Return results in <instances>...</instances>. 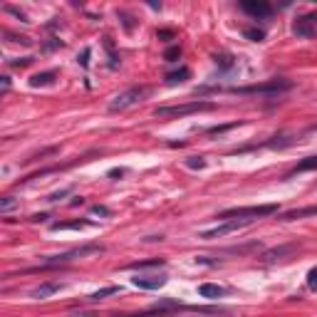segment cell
Segmentation results:
<instances>
[{
	"mask_svg": "<svg viewBox=\"0 0 317 317\" xmlns=\"http://www.w3.org/2000/svg\"><path fill=\"white\" fill-rule=\"evenodd\" d=\"M92 221H67V223H52L50 228L52 231H82V228H89Z\"/></svg>",
	"mask_w": 317,
	"mask_h": 317,
	"instance_id": "14",
	"label": "cell"
},
{
	"mask_svg": "<svg viewBox=\"0 0 317 317\" xmlns=\"http://www.w3.org/2000/svg\"><path fill=\"white\" fill-rule=\"evenodd\" d=\"M198 295H201V297H208V300H218V297L226 295V288L216 285V283H203V285L198 288Z\"/></svg>",
	"mask_w": 317,
	"mask_h": 317,
	"instance_id": "11",
	"label": "cell"
},
{
	"mask_svg": "<svg viewBox=\"0 0 317 317\" xmlns=\"http://www.w3.org/2000/svg\"><path fill=\"white\" fill-rule=\"evenodd\" d=\"M17 203H20V201H17L15 196H3V198H0V213H10Z\"/></svg>",
	"mask_w": 317,
	"mask_h": 317,
	"instance_id": "20",
	"label": "cell"
},
{
	"mask_svg": "<svg viewBox=\"0 0 317 317\" xmlns=\"http://www.w3.org/2000/svg\"><path fill=\"white\" fill-rule=\"evenodd\" d=\"M0 82H3V95H8V89H10V77H8V74H3V77H0Z\"/></svg>",
	"mask_w": 317,
	"mask_h": 317,
	"instance_id": "33",
	"label": "cell"
},
{
	"mask_svg": "<svg viewBox=\"0 0 317 317\" xmlns=\"http://www.w3.org/2000/svg\"><path fill=\"white\" fill-rule=\"evenodd\" d=\"M243 35H246L248 40H253V42H260L263 38H265V32H263L260 28H248L246 32H243Z\"/></svg>",
	"mask_w": 317,
	"mask_h": 317,
	"instance_id": "24",
	"label": "cell"
},
{
	"mask_svg": "<svg viewBox=\"0 0 317 317\" xmlns=\"http://www.w3.org/2000/svg\"><path fill=\"white\" fill-rule=\"evenodd\" d=\"M315 129H317V126H315Z\"/></svg>",
	"mask_w": 317,
	"mask_h": 317,
	"instance_id": "37",
	"label": "cell"
},
{
	"mask_svg": "<svg viewBox=\"0 0 317 317\" xmlns=\"http://www.w3.org/2000/svg\"><path fill=\"white\" fill-rule=\"evenodd\" d=\"M292 82L285 77H277V80H268L260 84H250V87H233L231 92L235 95H280V92H288Z\"/></svg>",
	"mask_w": 317,
	"mask_h": 317,
	"instance_id": "4",
	"label": "cell"
},
{
	"mask_svg": "<svg viewBox=\"0 0 317 317\" xmlns=\"http://www.w3.org/2000/svg\"><path fill=\"white\" fill-rule=\"evenodd\" d=\"M253 221L248 218H233V221H223L221 226H216V228H211V231H201L198 238H203V240H213V238H223V235L233 233V231H240V228H246L250 226Z\"/></svg>",
	"mask_w": 317,
	"mask_h": 317,
	"instance_id": "6",
	"label": "cell"
},
{
	"mask_svg": "<svg viewBox=\"0 0 317 317\" xmlns=\"http://www.w3.org/2000/svg\"><path fill=\"white\" fill-rule=\"evenodd\" d=\"M146 95H149V89H146V87H129L126 92L117 95L109 102V111H124V109H129V107L139 104V102H141Z\"/></svg>",
	"mask_w": 317,
	"mask_h": 317,
	"instance_id": "5",
	"label": "cell"
},
{
	"mask_svg": "<svg viewBox=\"0 0 317 317\" xmlns=\"http://www.w3.org/2000/svg\"><path fill=\"white\" fill-rule=\"evenodd\" d=\"M5 13H13L15 17H20L23 23H28V17H25V13H23V10H17V8H13V5H5Z\"/></svg>",
	"mask_w": 317,
	"mask_h": 317,
	"instance_id": "31",
	"label": "cell"
},
{
	"mask_svg": "<svg viewBox=\"0 0 317 317\" xmlns=\"http://www.w3.org/2000/svg\"><path fill=\"white\" fill-rule=\"evenodd\" d=\"M104 246L102 243H84L80 248H72V250H65V253H60V255H50V258H45L42 265L38 270H47V268H57V265H65V263H72L77 260V258H84V255H92V253H102Z\"/></svg>",
	"mask_w": 317,
	"mask_h": 317,
	"instance_id": "1",
	"label": "cell"
},
{
	"mask_svg": "<svg viewBox=\"0 0 317 317\" xmlns=\"http://www.w3.org/2000/svg\"><path fill=\"white\" fill-rule=\"evenodd\" d=\"M8 65H10V67H28V65H32V57H20V60H8Z\"/></svg>",
	"mask_w": 317,
	"mask_h": 317,
	"instance_id": "27",
	"label": "cell"
},
{
	"mask_svg": "<svg viewBox=\"0 0 317 317\" xmlns=\"http://www.w3.org/2000/svg\"><path fill=\"white\" fill-rule=\"evenodd\" d=\"M235 126H240V122H233V124H221V126H211V129H208V134H211V137H216V134H223V132L235 129Z\"/></svg>",
	"mask_w": 317,
	"mask_h": 317,
	"instance_id": "26",
	"label": "cell"
},
{
	"mask_svg": "<svg viewBox=\"0 0 317 317\" xmlns=\"http://www.w3.org/2000/svg\"><path fill=\"white\" fill-rule=\"evenodd\" d=\"M303 171H317V156H307L292 169V174H303Z\"/></svg>",
	"mask_w": 317,
	"mask_h": 317,
	"instance_id": "18",
	"label": "cell"
},
{
	"mask_svg": "<svg viewBox=\"0 0 317 317\" xmlns=\"http://www.w3.org/2000/svg\"><path fill=\"white\" fill-rule=\"evenodd\" d=\"M166 260L164 258H152V260H137V263H129L126 268L129 270H144V268H164Z\"/></svg>",
	"mask_w": 317,
	"mask_h": 317,
	"instance_id": "16",
	"label": "cell"
},
{
	"mask_svg": "<svg viewBox=\"0 0 317 317\" xmlns=\"http://www.w3.org/2000/svg\"><path fill=\"white\" fill-rule=\"evenodd\" d=\"M92 216H104L107 218V216H111V211L107 206H92Z\"/></svg>",
	"mask_w": 317,
	"mask_h": 317,
	"instance_id": "30",
	"label": "cell"
},
{
	"mask_svg": "<svg viewBox=\"0 0 317 317\" xmlns=\"http://www.w3.org/2000/svg\"><path fill=\"white\" fill-rule=\"evenodd\" d=\"M295 250V246H283V248H275V250H268L265 255H263V260L265 263H275V260H280L283 255H290Z\"/></svg>",
	"mask_w": 317,
	"mask_h": 317,
	"instance_id": "17",
	"label": "cell"
},
{
	"mask_svg": "<svg viewBox=\"0 0 317 317\" xmlns=\"http://www.w3.org/2000/svg\"><path fill=\"white\" fill-rule=\"evenodd\" d=\"M117 292H119V288H117V285H109V288H102V290H97V292H92V295H89V300H104V297L117 295Z\"/></svg>",
	"mask_w": 317,
	"mask_h": 317,
	"instance_id": "19",
	"label": "cell"
},
{
	"mask_svg": "<svg viewBox=\"0 0 317 317\" xmlns=\"http://www.w3.org/2000/svg\"><path fill=\"white\" fill-rule=\"evenodd\" d=\"M277 213L275 203H263V206H243V208H226L218 213L221 221H233V218H248V221H255V218H263V216H273Z\"/></svg>",
	"mask_w": 317,
	"mask_h": 317,
	"instance_id": "2",
	"label": "cell"
},
{
	"mask_svg": "<svg viewBox=\"0 0 317 317\" xmlns=\"http://www.w3.org/2000/svg\"><path fill=\"white\" fill-rule=\"evenodd\" d=\"M159 38H161V40H174L176 35H174L171 30H159Z\"/></svg>",
	"mask_w": 317,
	"mask_h": 317,
	"instance_id": "34",
	"label": "cell"
},
{
	"mask_svg": "<svg viewBox=\"0 0 317 317\" xmlns=\"http://www.w3.org/2000/svg\"><path fill=\"white\" fill-rule=\"evenodd\" d=\"M179 57H181V47H179V45H174V47H169V50H166V52H164V60H166V62H176Z\"/></svg>",
	"mask_w": 317,
	"mask_h": 317,
	"instance_id": "25",
	"label": "cell"
},
{
	"mask_svg": "<svg viewBox=\"0 0 317 317\" xmlns=\"http://www.w3.org/2000/svg\"><path fill=\"white\" fill-rule=\"evenodd\" d=\"M119 176H124V169H111L109 171V179H119Z\"/></svg>",
	"mask_w": 317,
	"mask_h": 317,
	"instance_id": "35",
	"label": "cell"
},
{
	"mask_svg": "<svg viewBox=\"0 0 317 317\" xmlns=\"http://www.w3.org/2000/svg\"><path fill=\"white\" fill-rule=\"evenodd\" d=\"M80 65H82V67H87V65H89V47H84V50H82V57H80Z\"/></svg>",
	"mask_w": 317,
	"mask_h": 317,
	"instance_id": "32",
	"label": "cell"
},
{
	"mask_svg": "<svg viewBox=\"0 0 317 317\" xmlns=\"http://www.w3.org/2000/svg\"><path fill=\"white\" fill-rule=\"evenodd\" d=\"M292 32H295L297 38H303V40L312 38V35L317 32V13H305V15H300V17L292 23Z\"/></svg>",
	"mask_w": 317,
	"mask_h": 317,
	"instance_id": "7",
	"label": "cell"
},
{
	"mask_svg": "<svg viewBox=\"0 0 317 317\" xmlns=\"http://www.w3.org/2000/svg\"><path fill=\"white\" fill-rule=\"evenodd\" d=\"M305 216H317V206L310 208H297V211H288L280 216V221H297V218H305Z\"/></svg>",
	"mask_w": 317,
	"mask_h": 317,
	"instance_id": "13",
	"label": "cell"
},
{
	"mask_svg": "<svg viewBox=\"0 0 317 317\" xmlns=\"http://www.w3.org/2000/svg\"><path fill=\"white\" fill-rule=\"evenodd\" d=\"M67 193H69V189H62V191H57V193H50V196H47L45 201H50V203H55V201H60V198H65Z\"/></svg>",
	"mask_w": 317,
	"mask_h": 317,
	"instance_id": "29",
	"label": "cell"
},
{
	"mask_svg": "<svg viewBox=\"0 0 317 317\" xmlns=\"http://www.w3.org/2000/svg\"><path fill=\"white\" fill-rule=\"evenodd\" d=\"M216 104L213 102H186V104H176V107H159L154 111L159 119H179V117H189V114H198V111H213Z\"/></svg>",
	"mask_w": 317,
	"mask_h": 317,
	"instance_id": "3",
	"label": "cell"
},
{
	"mask_svg": "<svg viewBox=\"0 0 317 317\" xmlns=\"http://www.w3.org/2000/svg\"><path fill=\"white\" fill-rule=\"evenodd\" d=\"M240 8H243L248 15L258 17V20H263V17H270V15H273V5H270V3H265V0H243V3H240Z\"/></svg>",
	"mask_w": 317,
	"mask_h": 317,
	"instance_id": "8",
	"label": "cell"
},
{
	"mask_svg": "<svg viewBox=\"0 0 317 317\" xmlns=\"http://www.w3.org/2000/svg\"><path fill=\"white\" fill-rule=\"evenodd\" d=\"M62 288H65L62 283H42V285H38L35 290H30V297H35V300H45V297H50V295L60 292Z\"/></svg>",
	"mask_w": 317,
	"mask_h": 317,
	"instance_id": "10",
	"label": "cell"
},
{
	"mask_svg": "<svg viewBox=\"0 0 317 317\" xmlns=\"http://www.w3.org/2000/svg\"><path fill=\"white\" fill-rule=\"evenodd\" d=\"M55 72L52 69H47V72H38V74H32L30 77V87H50V84H55Z\"/></svg>",
	"mask_w": 317,
	"mask_h": 317,
	"instance_id": "12",
	"label": "cell"
},
{
	"mask_svg": "<svg viewBox=\"0 0 317 317\" xmlns=\"http://www.w3.org/2000/svg\"><path fill=\"white\" fill-rule=\"evenodd\" d=\"M216 65H218L221 69H231V67H233V55H228V52L216 55Z\"/></svg>",
	"mask_w": 317,
	"mask_h": 317,
	"instance_id": "21",
	"label": "cell"
},
{
	"mask_svg": "<svg viewBox=\"0 0 317 317\" xmlns=\"http://www.w3.org/2000/svg\"><path fill=\"white\" fill-rule=\"evenodd\" d=\"M189 77H191V69H189V67H179V69H174V72H169V74H166V84L186 82Z\"/></svg>",
	"mask_w": 317,
	"mask_h": 317,
	"instance_id": "15",
	"label": "cell"
},
{
	"mask_svg": "<svg viewBox=\"0 0 317 317\" xmlns=\"http://www.w3.org/2000/svg\"><path fill=\"white\" fill-rule=\"evenodd\" d=\"M183 164L189 166V169H206V159L203 156H189Z\"/></svg>",
	"mask_w": 317,
	"mask_h": 317,
	"instance_id": "22",
	"label": "cell"
},
{
	"mask_svg": "<svg viewBox=\"0 0 317 317\" xmlns=\"http://www.w3.org/2000/svg\"><path fill=\"white\" fill-rule=\"evenodd\" d=\"M307 288L312 290V292H317V268H312L307 273Z\"/></svg>",
	"mask_w": 317,
	"mask_h": 317,
	"instance_id": "28",
	"label": "cell"
},
{
	"mask_svg": "<svg viewBox=\"0 0 317 317\" xmlns=\"http://www.w3.org/2000/svg\"><path fill=\"white\" fill-rule=\"evenodd\" d=\"M104 47H107V52H109V65H111V67H117V65H119V55L114 52L109 38H104Z\"/></svg>",
	"mask_w": 317,
	"mask_h": 317,
	"instance_id": "23",
	"label": "cell"
},
{
	"mask_svg": "<svg viewBox=\"0 0 317 317\" xmlns=\"http://www.w3.org/2000/svg\"><path fill=\"white\" fill-rule=\"evenodd\" d=\"M166 275H137L132 283H134V288L139 290H159L166 285Z\"/></svg>",
	"mask_w": 317,
	"mask_h": 317,
	"instance_id": "9",
	"label": "cell"
},
{
	"mask_svg": "<svg viewBox=\"0 0 317 317\" xmlns=\"http://www.w3.org/2000/svg\"><path fill=\"white\" fill-rule=\"evenodd\" d=\"M50 216L47 213H38V216H32V223H42V221H47Z\"/></svg>",
	"mask_w": 317,
	"mask_h": 317,
	"instance_id": "36",
	"label": "cell"
}]
</instances>
